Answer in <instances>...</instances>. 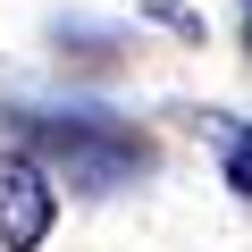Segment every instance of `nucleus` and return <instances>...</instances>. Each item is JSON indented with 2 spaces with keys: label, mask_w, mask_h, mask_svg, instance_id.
<instances>
[{
  "label": "nucleus",
  "mask_w": 252,
  "mask_h": 252,
  "mask_svg": "<svg viewBox=\"0 0 252 252\" xmlns=\"http://www.w3.org/2000/svg\"><path fill=\"white\" fill-rule=\"evenodd\" d=\"M17 135H26L34 160L67 168L76 193H118V185H143L160 168L152 135L109 118V109H17Z\"/></svg>",
  "instance_id": "obj_1"
},
{
  "label": "nucleus",
  "mask_w": 252,
  "mask_h": 252,
  "mask_svg": "<svg viewBox=\"0 0 252 252\" xmlns=\"http://www.w3.org/2000/svg\"><path fill=\"white\" fill-rule=\"evenodd\" d=\"M51 219H59L51 168H42L26 143H9V152H0V252H42Z\"/></svg>",
  "instance_id": "obj_2"
},
{
  "label": "nucleus",
  "mask_w": 252,
  "mask_h": 252,
  "mask_svg": "<svg viewBox=\"0 0 252 252\" xmlns=\"http://www.w3.org/2000/svg\"><path fill=\"white\" fill-rule=\"evenodd\" d=\"M152 17H160V26H177V34H202V17H193V9H177V0H152Z\"/></svg>",
  "instance_id": "obj_4"
},
{
  "label": "nucleus",
  "mask_w": 252,
  "mask_h": 252,
  "mask_svg": "<svg viewBox=\"0 0 252 252\" xmlns=\"http://www.w3.org/2000/svg\"><path fill=\"white\" fill-rule=\"evenodd\" d=\"M244 42H252V0H244Z\"/></svg>",
  "instance_id": "obj_5"
},
{
  "label": "nucleus",
  "mask_w": 252,
  "mask_h": 252,
  "mask_svg": "<svg viewBox=\"0 0 252 252\" xmlns=\"http://www.w3.org/2000/svg\"><path fill=\"white\" fill-rule=\"evenodd\" d=\"M219 177H227V185L252 202V126H235V118L219 126Z\"/></svg>",
  "instance_id": "obj_3"
}]
</instances>
